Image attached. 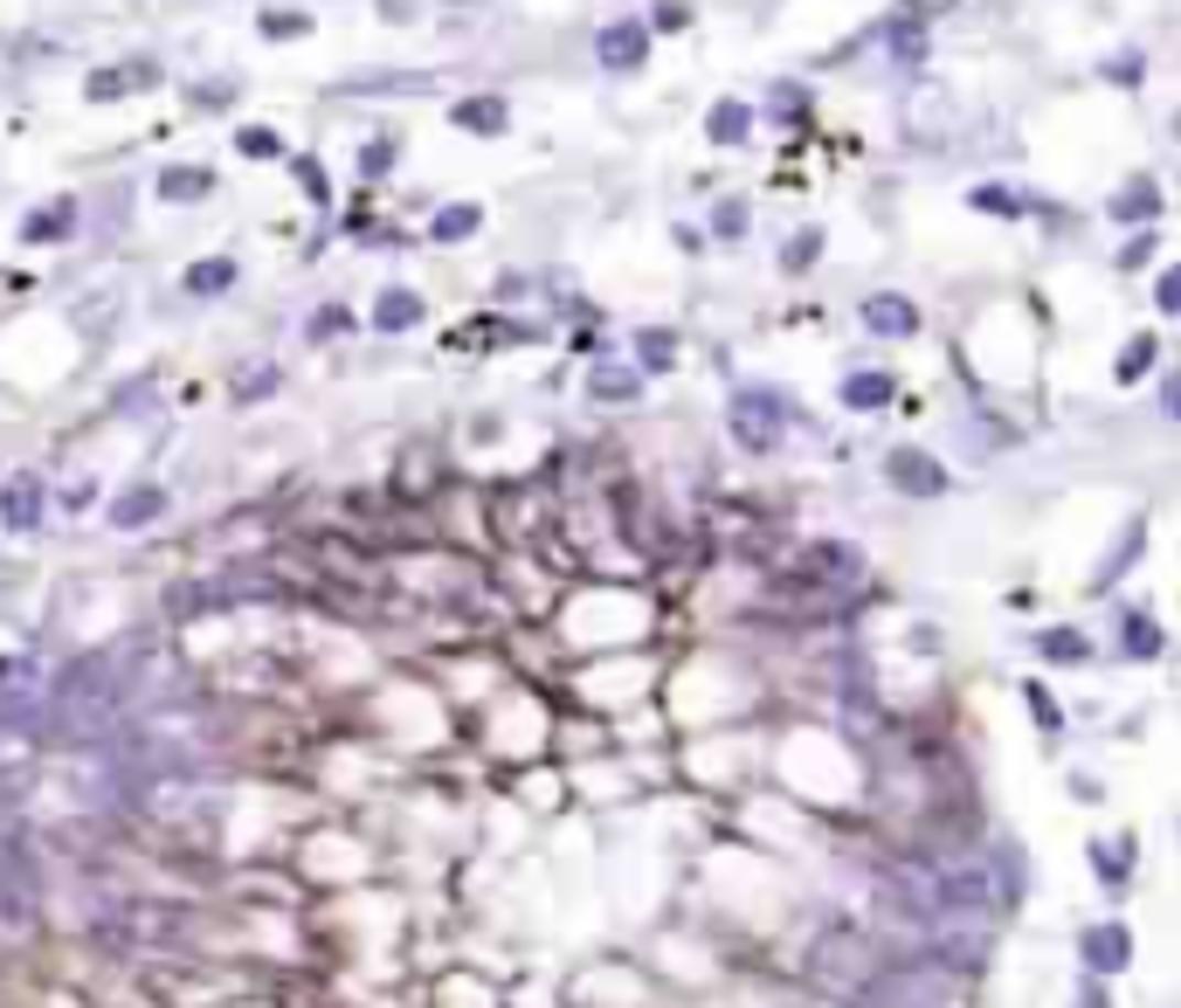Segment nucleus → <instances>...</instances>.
I'll return each mask as SVG.
<instances>
[{
    "mask_svg": "<svg viewBox=\"0 0 1181 1008\" xmlns=\"http://www.w3.org/2000/svg\"><path fill=\"white\" fill-rule=\"evenodd\" d=\"M0 519H8L14 532H29V525H42V477H8L0 484Z\"/></svg>",
    "mask_w": 1181,
    "mask_h": 1008,
    "instance_id": "obj_7",
    "label": "nucleus"
},
{
    "mask_svg": "<svg viewBox=\"0 0 1181 1008\" xmlns=\"http://www.w3.org/2000/svg\"><path fill=\"white\" fill-rule=\"evenodd\" d=\"M1153 353H1161V346H1153V332H1140V339L1119 353V380H1140V373L1153 367Z\"/></svg>",
    "mask_w": 1181,
    "mask_h": 1008,
    "instance_id": "obj_24",
    "label": "nucleus"
},
{
    "mask_svg": "<svg viewBox=\"0 0 1181 1008\" xmlns=\"http://www.w3.org/2000/svg\"><path fill=\"white\" fill-rule=\"evenodd\" d=\"M477 221H484V215L470 208V200H456V208H443V215H435V228H429V236H435V242H464V236H477Z\"/></svg>",
    "mask_w": 1181,
    "mask_h": 1008,
    "instance_id": "obj_22",
    "label": "nucleus"
},
{
    "mask_svg": "<svg viewBox=\"0 0 1181 1008\" xmlns=\"http://www.w3.org/2000/svg\"><path fill=\"white\" fill-rule=\"evenodd\" d=\"M160 511H166V490H160V484H132V490H118V505H111V525H124V532H132V525H152Z\"/></svg>",
    "mask_w": 1181,
    "mask_h": 1008,
    "instance_id": "obj_9",
    "label": "nucleus"
},
{
    "mask_svg": "<svg viewBox=\"0 0 1181 1008\" xmlns=\"http://www.w3.org/2000/svg\"><path fill=\"white\" fill-rule=\"evenodd\" d=\"M422 318V297L415 291H380V304H373V325L380 332H408Z\"/></svg>",
    "mask_w": 1181,
    "mask_h": 1008,
    "instance_id": "obj_17",
    "label": "nucleus"
},
{
    "mask_svg": "<svg viewBox=\"0 0 1181 1008\" xmlns=\"http://www.w3.org/2000/svg\"><path fill=\"white\" fill-rule=\"evenodd\" d=\"M747 132H754V111L739 105V97H718V105L705 111V139H712V145H739Z\"/></svg>",
    "mask_w": 1181,
    "mask_h": 1008,
    "instance_id": "obj_11",
    "label": "nucleus"
},
{
    "mask_svg": "<svg viewBox=\"0 0 1181 1008\" xmlns=\"http://www.w3.org/2000/svg\"><path fill=\"white\" fill-rule=\"evenodd\" d=\"M1147 256H1153V236H1147V228H1140V236H1134V242H1126V249H1119V270H1140V263H1147Z\"/></svg>",
    "mask_w": 1181,
    "mask_h": 1008,
    "instance_id": "obj_34",
    "label": "nucleus"
},
{
    "mask_svg": "<svg viewBox=\"0 0 1181 1008\" xmlns=\"http://www.w3.org/2000/svg\"><path fill=\"white\" fill-rule=\"evenodd\" d=\"M429 90H435V76H394V69L346 76V84H339V97H429Z\"/></svg>",
    "mask_w": 1181,
    "mask_h": 1008,
    "instance_id": "obj_8",
    "label": "nucleus"
},
{
    "mask_svg": "<svg viewBox=\"0 0 1181 1008\" xmlns=\"http://www.w3.org/2000/svg\"><path fill=\"white\" fill-rule=\"evenodd\" d=\"M236 145L249 152V160H277V152H284V145H277V132H270V124H249V132H236Z\"/></svg>",
    "mask_w": 1181,
    "mask_h": 1008,
    "instance_id": "obj_26",
    "label": "nucleus"
},
{
    "mask_svg": "<svg viewBox=\"0 0 1181 1008\" xmlns=\"http://www.w3.org/2000/svg\"><path fill=\"white\" fill-rule=\"evenodd\" d=\"M933 118H940V90L927 84V90H919V111H912V124H919L912 139H933Z\"/></svg>",
    "mask_w": 1181,
    "mask_h": 1008,
    "instance_id": "obj_31",
    "label": "nucleus"
},
{
    "mask_svg": "<svg viewBox=\"0 0 1181 1008\" xmlns=\"http://www.w3.org/2000/svg\"><path fill=\"white\" fill-rule=\"evenodd\" d=\"M1085 1008H1106V988H1085Z\"/></svg>",
    "mask_w": 1181,
    "mask_h": 1008,
    "instance_id": "obj_38",
    "label": "nucleus"
},
{
    "mask_svg": "<svg viewBox=\"0 0 1181 1008\" xmlns=\"http://www.w3.org/2000/svg\"><path fill=\"white\" fill-rule=\"evenodd\" d=\"M152 84H160V63H145V56H139V63H111V69H97L84 90H90V105H111V97H124V90H152Z\"/></svg>",
    "mask_w": 1181,
    "mask_h": 1008,
    "instance_id": "obj_5",
    "label": "nucleus"
},
{
    "mask_svg": "<svg viewBox=\"0 0 1181 1008\" xmlns=\"http://www.w3.org/2000/svg\"><path fill=\"white\" fill-rule=\"evenodd\" d=\"M270 380H277V373H270V367H256V373H249V380H236V394H249V401H256V394H270Z\"/></svg>",
    "mask_w": 1181,
    "mask_h": 1008,
    "instance_id": "obj_36",
    "label": "nucleus"
},
{
    "mask_svg": "<svg viewBox=\"0 0 1181 1008\" xmlns=\"http://www.w3.org/2000/svg\"><path fill=\"white\" fill-rule=\"evenodd\" d=\"M1106 84H1140V48H1126V56L1106 63Z\"/></svg>",
    "mask_w": 1181,
    "mask_h": 1008,
    "instance_id": "obj_32",
    "label": "nucleus"
},
{
    "mask_svg": "<svg viewBox=\"0 0 1181 1008\" xmlns=\"http://www.w3.org/2000/svg\"><path fill=\"white\" fill-rule=\"evenodd\" d=\"M891 394H898V380L891 373H843V408H891Z\"/></svg>",
    "mask_w": 1181,
    "mask_h": 1008,
    "instance_id": "obj_13",
    "label": "nucleus"
},
{
    "mask_svg": "<svg viewBox=\"0 0 1181 1008\" xmlns=\"http://www.w3.org/2000/svg\"><path fill=\"white\" fill-rule=\"evenodd\" d=\"M1119 650L1140 657V663H1153V657H1161V629H1153L1147 615H1119Z\"/></svg>",
    "mask_w": 1181,
    "mask_h": 1008,
    "instance_id": "obj_18",
    "label": "nucleus"
},
{
    "mask_svg": "<svg viewBox=\"0 0 1181 1008\" xmlns=\"http://www.w3.org/2000/svg\"><path fill=\"white\" fill-rule=\"evenodd\" d=\"M595 56H602V69H643V56H650V29L643 21H608L602 29V42H595Z\"/></svg>",
    "mask_w": 1181,
    "mask_h": 1008,
    "instance_id": "obj_3",
    "label": "nucleus"
},
{
    "mask_svg": "<svg viewBox=\"0 0 1181 1008\" xmlns=\"http://www.w3.org/2000/svg\"><path fill=\"white\" fill-rule=\"evenodd\" d=\"M69 221H76V200H48L42 215L21 221V242H63V236H69Z\"/></svg>",
    "mask_w": 1181,
    "mask_h": 1008,
    "instance_id": "obj_14",
    "label": "nucleus"
},
{
    "mask_svg": "<svg viewBox=\"0 0 1181 1008\" xmlns=\"http://www.w3.org/2000/svg\"><path fill=\"white\" fill-rule=\"evenodd\" d=\"M684 21H691V8H684V0H657V14L643 21V29H671V35H678Z\"/></svg>",
    "mask_w": 1181,
    "mask_h": 1008,
    "instance_id": "obj_30",
    "label": "nucleus"
},
{
    "mask_svg": "<svg viewBox=\"0 0 1181 1008\" xmlns=\"http://www.w3.org/2000/svg\"><path fill=\"white\" fill-rule=\"evenodd\" d=\"M263 35L270 42H304L312 35V14L304 8H263Z\"/></svg>",
    "mask_w": 1181,
    "mask_h": 1008,
    "instance_id": "obj_21",
    "label": "nucleus"
},
{
    "mask_svg": "<svg viewBox=\"0 0 1181 1008\" xmlns=\"http://www.w3.org/2000/svg\"><path fill=\"white\" fill-rule=\"evenodd\" d=\"M1153 215H1161V187H1153V180H1134V187H1119V194H1113V221L1147 228Z\"/></svg>",
    "mask_w": 1181,
    "mask_h": 1008,
    "instance_id": "obj_12",
    "label": "nucleus"
},
{
    "mask_svg": "<svg viewBox=\"0 0 1181 1008\" xmlns=\"http://www.w3.org/2000/svg\"><path fill=\"white\" fill-rule=\"evenodd\" d=\"M297 180H304V194H312V200H325V173H318V160H297Z\"/></svg>",
    "mask_w": 1181,
    "mask_h": 1008,
    "instance_id": "obj_35",
    "label": "nucleus"
},
{
    "mask_svg": "<svg viewBox=\"0 0 1181 1008\" xmlns=\"http://www.w3.org/2000/svg\"><path fill=\"white\" fill-rule=\"evenodd\" d=\"M815 249H823V236H815V228H802V236H794V242L781 249V263H788V270H809V263H815Z\"/></svg>",
    "mask_w": 1181,
    "mask_h": 1008,
    "instance_id": "obj_27",
    "label": "nucleus"
},
{
    "mask_svg": "<svg viewBox=\"0 0 1181 1008\" xmlns=\"http://www.w3.org/2000/svg\"><path fill=\"white\" fill-rule=\"evenodd\" d=\"M864 325L878 332V339H912V332H919V304L898 297V291H878V297H864Z\"/></svg>",
    "mask_w": 1181,
    "mask_h": 1008,
    "instance_id": "obj_4",
    "label": "nucleus"
},
{
    "mask_svg": "<svg viewBox=\"0 0 1181 1008\" xmlns=\"http://www.w3.org/2000/svg\"><path fill=\"white\" fill-rule=\"evenodd\" d=\"M208 187H215L208 166H166V173H160V194H166V200H201Z\"/></svg>",
    "mask_w": 1181,
    "mask_h": 1008,
    "instance_id": "obj_19",
    "label": "nucleus"
},
{
    "mask_svg": "<svg viewBox=\"0 0 1181 1008\" xmlns=\"http://www.w3.org/2000/svg\"><path fill=\"white\" fill-rule=\"evenodd\" d=\"M394 166V145H367V173H388Z\"/></svg>",
    "mask_w": 1181,
    "mask_h": 1008,
    "instance_id": "obj_37",
    "label": "nucleus"
},
{
    "mask_svg": "<svg viewBox=\"0 0 1181 1008\" xmlns=\"http://www.w3.org/2000/svg\"><path fill=\"white\" fill-rule=\"evenodd\" d=\"M636 353H643V367H671V359H678V339H671V332H643Z\"/></svg>",
    "mask_w": 1181,
    "mask_h": 1008,
    "instance_id": "obj_25",
    "label": "nucleus"
},
{
    "mask_svg": "<svg viewBox=\"0 0 1181 1008\" xmlns=\"http://www.w3.org/2000/svg\"><path fill=\"white\" fill-rule=\"evenodd\" d=\"M1037 650H1043L1050 663H1085V657H1092V642H1085V629H1043Z\"/></svg>",
    "mask_w": 1181,
    "mask_h": 1008,
    "instance_id": "obj_20",
    "label": "nucleus"
},
{
    "mask_svg": "<svg viewBox=\"0 0 1181 1008\" xmlns=\"http://www.w3.org/2000/svg\"><path fill=\"white\" fill-rule=\"evenodd\" d=\"M1153 304H1161V312H1181V277H1174V270H1161V283H1153Z\"/></svg>",
    "mask_w": 1181,
    "mask_h": 1008,
    "instance_id": "obj_33",
    "label": "nucleus"
},
{
    "mask_svg": "<svg viewBox=\"0 0 1181 1008\" xmlns=\"http://www.w3.org/2000/svg\"><path fill=\"white\" fill-rule=\"evenodd\" d=\"M346 325H353V312H346V304H325V312L312 318V339H339Z\"/></svg>",
    "mask_w": 1181,
    "mask_h": 1008,
    "instance_id": "obj_29",
    "label": "nucleus"
},
{
    "mask_svg": "<svg viewBox=\"0 0 1181 1008\" xmlns=\"http://www.w3.org/2000/svg\"><path fill=\"white\" fill-rule=\"evenodd\" d=\"M974 208H988V215H1030V194H1016V187H974Z\"/></svg>",
    "mask_w": 1181,
    "mask_h": 1008,
    "instance_id": "obj_23",
    "label": "nucleus"
},
{
    "mask_svg": "<svg viewBox=\"0 0 1181 1008\" xmlns=\"http://www.w3.org/2000/svg\"><path fill=\"white\" fill-rule=\"evenodd\" d=\"M781 422H788V401L767 394V387H739L733 394V435L747 449H774L781 443Z\"/></svg>",
    "mask_w": 1181,
    "mask_h": 1008,
    "instance_id": "obj_1",
    "label": "nucleus"
},
{
    "mask_svg": "<svg viewBox=\"0 0 1181 1008\" xmlns=\"http://www.w3.org/2000/svg\"><path fill=\"white\" fill-rule=\"evenodd\" d=\"M221 291H236V263L228 256H208V263L187 270V297H221Z\"/></svg>",
    "mask_w": 1181,
    "mask_h": 1008,
    "instance_id": "obj_15",
    "label": "nucleus"
},
{
    "mask_svg": "<svg viewBox=\"0 0 1181 1008\" xmlns=\"http://www.w3.org/2000/svg\"><path fill=\"white\" fill-rule=\"evenodd\" d=\"M885 477L906 490V498H946V470H940L927 449H891V456H885Z\"/></svg>",
    "mask_w": 1181,
    "mask_h": 1008,
    "instance_id": "obj_2",
    "label": "nucleus"
},
{
    "mask_svg": "<svg viewBox=\"0 0 1181 1008\" xmlns=\"http://www.w3.org/2000/svg\"><path fill=\"white\" fill-rule=\"evenodd\" d=\"M449 8H464V0H449Z\"/></svg>",
    "mask_w": 1181,
    "mask_h": 1008,
    "instance_id": "obj_39",
    "label": "nucleus"
},
{
    "mask_svg": "<svg viewBox=\"0 0 1181 1008\" xmlns=\"http://www.w3.org/2000/svg\"><path fill=\"white\" fill-rule=\"evenodd\" d=\"M587 394H595V401H636V394H643V373H636V367H595Z\"/></svg>",
    "mask_w": 1181,
    "mask_h": 1008,
    "instance_id": "obj_16",
    "label": "nucleus"
},
{
    "mask_svg": "<svg viewBox=\"0 0 1181 1008\" xmlns=\"http://www.w3.org/2000/svg\"><path fill=\"white\" fill-rule=\"evenodd\" d=\"M1077 953H1085L1092 974H1119L1126 961H1134V933H1126V925H1092V933L1077 940Z\"/></svg>",
    "mask_w": 1181,
    "mask_h": 1008,
    "instance_id": "obj_6",
    "label": "nucleus"
},
{
    "mask_svg": "<svg viewBox=\"0 0 1181 1008\" xmlns=\"http://www.w3.org/2000/svg\"><path fill=\"white\" fill-rule=\"evenodd\" d=\"M712 228H718V236H747V200H718Z\"/></svg>",
    "mask_w": 1181,
    "mask_h": 1008,
    "instance_id": "obj_28",
    "label": "nucleus"
},
{
    "mask_svg": "<svg viewBox=\"0 0 1181 1008\" xmlns=\"http://www.w3.org/2000/svg\"><path fill=\"white\" fill-rule=\"evenodd\" d=\"M511 124V111H505V97H464L456 105V132H477V139H498Z\"/></svg>",
    "mask_w": 1181,
    "mask_h": 1008,
    "instance_id": "obj_10",
    "label": "nucleus"
}]
</instances>
